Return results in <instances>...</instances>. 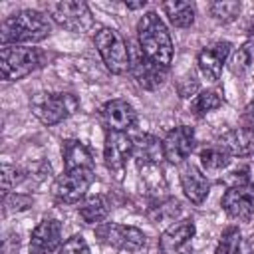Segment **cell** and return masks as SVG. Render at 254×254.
I'll list each match as a JSON object with an SVG mask.
<instances>
[{
  "label": "cell",
  "mask_w": 254,
  "mask_h": 254,
  "mask_svg": "<svg viewBox=\"0 0 254 254\" xmlns=\"http://www.w3.org/2000/svg\"><path fill=\"white\" fill-rule=\"evenodd\" d=\"M252 65H254V44H244L232 60V69L234 73H244L252 69Z\"/></svg>",
  "instance_id": "28"
},
{
  "label": "cell",
  "mask_w": 254,
  "mask_h": 254,
  "mask_svg": "<svg viewBox=\"0 0 254 254\" xmlns=\"http://www.w3.org/2000/svg\"><path fill=\"white\" fill-rule=\"evenodd\" d=\"M194 230L196 228L190 218L173 222L159 238V254H189Z\"/></svg>",
  "instance_id": "10"
},
{
  "label": "cell",
  "mask_w": 254,
  "mask_h": 254,
  "mask_svg": "<svg viewBox=\"0 0 254 254\" xmlns=\"http://www.w3.org/2000/svg\"><path fill=\"white\" fill-rule=\"evenodd\" d=\"M24 179L22 171L12 167V165H4L2 167V192L4 194H10V190Z\"/></svg>",
  "instance_id": "29"
},
{
  "label": "cell",
  "mask_w": 254,
  "mask_h": 254,
  "mask_svg": "<svg viewBox=\"0 0 254 254\" xmlns=\"http://www.w3.org/2000/svg\"><path fill=\"white\" fill-rule=\"evenodd\" d=\"M62 242V224L56 218H44L30 236V254H52Z\"/></svg>",
  "instance_id": "17"
},
{
  "label": "cell",
  "mask_w": 254,
  "mask_h": 254,
  "mask_svg": "<svg viewBox=\"0 0 254 254\" xmlns=\"http://www.w3.org/2000/svg\"><path fill=\"white\" fill-rule=\"evenodd\" d=\"M210 16L222 24L226 22H232L238 14H240V2L236 0H216L210 4Z\"/></svg>",
  "instance_id": "26"
},
{
  "label": "cell",
  "mask_w": 254,
  "mask_h": 254,
  "mask_svg": "<svg viewBox=\"0 0 254 254\" xmlns=\"http://www.w3.org/2000/svg\"><path fill=\"white\" fill-rule=\"evenodd\" d=\"M230 42H214L210 46H204L198 56H196V64H198V69L200 73L210 79V81H216L222 73V67H224V62L226 58L230 56Z\"/></svg>",
  "instance_id": "16"
},
{
  "label": "cell",
  "mask_w": 254,
  "mask_h": 254,
  "mask_svg": "<svg viewBox=\"0 0 254 254\" xmlns=\"http://www.w3.org/2000/svg\"><path fill=\"white\" fill-rule=\"evenodd\" d=\"M60 254H91V252H89V246H87L85 238L81 234H73L71 238H67L62 244Z\"/></svg>",
  "instance_id": "30"
},
{
  "label": "cell",
  "mask_w": 254,
  "mask_h": 254,
  "mask_svg": "<svg viewBox=\"0 0 254 254\" xmlns=\"http://www.w3.org/2000/svg\"><path fill=\"white\" fill-rule=\"evenodd\" d=\"M224 212L234 220H250L254 216V185H234L222 194L220 200Z\"/></svg>",
  "instance_id": "9"
},
{
  "label": "cell",
  "mask_w": 254,
  "mask_h": 254,
  "mask_svg": "<svg viewBox=\"0 0 254 254\" xmlns=\"http://www.w3.org/2000/svg\"><path fill=\"white\" fill-rule=\"evenodd\" d=\"M129 157H133V139L127 137V133L107 131L103 145V159L107 169L113 173H121Z\"/></svg>",
  "instance_id": "13"
},
{
  "label": "cell",
  "mask_w": 254,
  "mask_h": 254,
  "mask_svg": "<svg viewBox=\"0 0 254 254\" xmlns=\"http://www.w3.org/2000/svg\"><path fill=\"white\" fill-rule=\"evenodd\" d=\"M131 75L135 77V81L143 87V89H157L159 85H163L165 77H167V67L151 62L141 50H135L131 54V65H129Z\"/></svg>",
  "instance_id": "12"
},
{
  "label": "cell",
  "mask_w": 254,
  "mask_h": 254,
  "mask_svg": "<svg viewBox=\"0 0 254 254\" xmlns=\"http://www.w3.org/2000/svg\"><path fill=\"white\" fill-rule=\"evenodd\" d=\"M42 54L36 48L26 46H2L0 48V75L4 81H18L38 69Z\"/></svg>",
  "instance_id": "4"
},
{
  "label": "cell",
  "mask_w": 254,
  "mask_h": 254,
  "mask_svg": "<svg viewBox=\"0 0 254 254\" xmlns=\"http://www.w3.org/2000/svg\"><path fill=\"white\" fill-rule=\"evenodd\" d=\"M4 204L10 208V210H24V208H28L30 204H32V198L30 196H26V194H6V198H4Z\"/></svg>",
  "instance_id": "31"
},
{
  "label": "cell",
  "mask_w": 254,
  "mask_h": 254,
  "mask_svg": "<svg viewBox=\"0 0 254 254\" xmlns=\"http://www.w3.org/2000/svg\"><path fill=\"white\" fill-rule=\"evenodd\" d=\"M192 149H194V131L189 125L173 127L163 139V157L173 165L185 163L187 157L192 153Z\"/></svg>",
  "instance_id": "11"
},
{
  "label": "cell",
  "mask_w": 254,
  "mask_h": 254,
  "mask_svg": "<svg viewBox=\"0 0 254 254\" xmlns=\"http://www.w3.org/2000/svg\"><path fill=\"white\" fill-rule=\"evenodd\" d=\"M79 107V99L73 93H36L30 99L32 113L44 125H56L73 115Z\"/></svg>",
  "instance_id": "3"
},
{
  "label": "cell",
  "mask_w": 254,
  "mask_h": 254,
  "mask_svg": "<svg viewBox=\"0 0 254 254\" xmlns=\"http://www.w3.org/2000/svg\"><path fill=\"white\" fill-rule=\"evenodd\" d=\"M244 121H246V127L254 131V101H250L248 107L244 109Z\"/></svg>",
  "instance_id": "33"
},
{
  "label": "cell",
  "mask_w": 254,
  "mask_h": 254,
  "mask_svg": "<svg viewBox=\"0 0 254 254\" xmlns=\"http://www.w3.org/2000/svg\"><path fill=\"white\" fill-rule=\"evenodd\" d=\"M200 165L204 171H222L230 165V155L216 143L200 149Z\"/></svg>",
  "instance_id": "23"
},
{
  "label": "cell",
  "mask_w": 254,
  "mask_h": 254,
  "mask_svg": "<svg viewBox=\"0 0 254 254\" xmlns=\"http://www.w3.org/2000/svg\"><path fill=\"white\" fill-rule=\"evenodd\" d=\"M95 175L93 169H71V171H64L54 187H52V194L60 200V202H79V198L85 196L87 189L93 185Z\"/></svg>",
  "instance_id": "7"
},
{
  "label": "cell",
  "mask_w": 254,
  "mask_h": 254,
  "mask_svg": "<svg viewBox=\"0 0 254 254\" xmlns=\"http://www.w3.org/2000/svg\"><path fill=\"white\" fill-rule=\"evenodd\" d=\"M95 48L105 64V67L111 71V73H125L129 71V65H131V52L125 44V40L119 36L117 30L113 28H101L97 30L95 38Z\"/></svg>",
  "instance_id": "5"
},
{
  "label": "cell",
  "mask_w": 254,
  "mask_h": 254,
  "mask_svg": "<svg viewBox=\"0 0 254 254\" xmlns=\"http://www.w3.org/2000/svg\"><path fill=\"white\" fill-rule=\"evenodd\" d=\"M50 32H52V24L44 12L20 10L2 22L0 40H2V46L34 44L48 38Z\"/></svg>",
  "instance_id": "1"
},
{
  "label": "cell",
  "mask_w": 254,
  "mask_h": 254,
  "mask_svg": "<svg viewBox=\"0 0 254 254\" xmlns=\"http://www.w3.org/2000/svg\"><path fill=\"white\" fill-rule=\"evenodd\" d=\"M44 8H46V14L58 26H62L69 32H83V30L91 28V24H93L89 6L85 2H71V0L46 2Z\"/></svg>",
  "instance_id": "6"
},
{
  "label": "cell",
  "mask_w": 254,
  "mask_h": 254,
  "mask_svg": "<svg viewBox=\"0 0 254 254\" xmlns=\"http://www.w3.org/2000/svg\"><path fill=\"white\" fill-rule=\"evenodd\" d=\"M125 6L129 10H139V8H145L147 6V0H139V2H125Z\"/></svg>",
  "instance_id": "34"
},
{
  "label": "cell",
  "mask_w": 254,
  "mask_h": 254,
  "mask_svg": "<svg viewBox=\"0 0 254 254\" xmlns=\"http://www.w3.org/2000/svg\"><path fill=\"white\" fill-rule=\"evenodd\" d=\"M244 254H254V236L248 240V244H246V252Z\"/></svg>",
  "instance_id": "35"
},
{
  "label": "cell",
  "mask_w": 254,
  "mask_h": 254,
  "mask_svg": "<svg viewBox=\"0 0 254 254\" xmlns=\"http://www.w3.org/2000/svg\"><path fill=\"white\" fill-rule=\"evenodd\" d=\"M218 145L230 157H252L254 155V131L248 127L230 129L218 139Z\"/></svg>",
  "instance_id": "19"
},
{
  "label": "cell",
  "mask_w": 254,
  "mask_h": 254,
  "mask_svg": "<svg viewBox=\"0 0 254 254\" xmlns=\"http://www.w3.org/2000/svg\"><path fill=\"white\" fill-rule=\"evenodd\" d=\"M250 34H252V36H254V24H252V26H250Z\"/></svg>",
  "instance_id": "36"
},
{
  "label": "cell",
  "mask_w": 254,
  "mask_h": 254,
  "mask_svg": "<svg viewBox=\"0 0 254 254\" xmlns=\"http://www.w3.org/2000/svg\"><path fill=\"white\" fill-rule=\"evenodd\" d=\"M194 91H196V79L190 73L189 77H185V81L179 83V93H181V97H190Z\"/></svg>",
  "instance_id": "32"
},
{
  "label": "cell",
  "mask_w": 254,
  "mask_h": 254,
  "mask_svg": "<svg viewBox=\"0 0 254 254\" xmlns=\"http://www.w3.org/2000/svg\"><path fill=\"white\" fill-rule=\"evenodd\" d=\"M163 12L177 28H189L194 22V4L190 2H163Z\"/></svg>",
  "instance_id": "22"
},
{
  "label": "cell",
  "mask_w": 254,
  "mask_h": 254,
  "mask_svg": "<svg viewBox=\"0 0 254 254\" xmlns=\"http://www.w3.org/2000/svg\"><path fill=\"white\" fill-rule=\"evenodd\" d=\"M77 212L85 224H101L109 214V202L101 194H91L77 206Z\"/></svg>",
  "instance_id": "21"
},
{
  "label": "cell",
  "mask_w": 254,
  "mask_h": 254,
  "mask_svg": "<svg viewBox=\"0 0 254 254\" xmlns=\"http://www.w3.org/2000/svg\"><path fill=\"white\" fill-rule=\"evenodd\" d=\"M179 179H181V187L185 190V196L192 204H202L210 192V181L206 179V175L198 167H194L192 163L185 161V163H181Z\"/></svg>",
  "instance_id": "15"
},
{
  "label": "cell",
  "mask_w": 254,
  "mask_h": 254,
  "mask_svg": "<svg viewBox=\"0 0 254 254\" xmlns=\"http://www.w3.org/2000/svg\"><path fill=\"white\" fill-rule=\"evenodd\" d=\"M240 246H242V234H240V228L238 226H228L218 244H216V250L214 254H240Z\"/></svg>",
  "instance_id": "24"
},
{
  "label": "cell",
  "mask_w": 254,
  "mask_h": 254,
  "mask_svg": "<svg viewBox=\"0 0 254 254\" xmlns=\"http://www.w3.org/2000/svg\"><path fill=\"white\" fill-rule=\"evenodd\" d=\"M133 159L139 169L161 165V159H165L163 157V141H159L157 137H153L149 133L137 135L133 139Z\"/></svg>",
  "instance_id": "18"
},
{
  "label": "cell",
  "mask_w": 254,
  "mask_h": 254,
  "mask_svg": "<svg viewBox=\"0 0 254 254\" xmlns=\"http://www.w3.org/2000/svg\"><path fill=\"white\" fill-rule=\"evenodd\" d=\"M95 236L99 238V242L125 252H137L147 242L145 234L139 228L119 224V222H101L95 228Z\"/></svg>",
  "instance_id": "8"
},
{
  "label": "cell",
  "mask_w": 254,
  "mask_h": 254,
  "mask_svg": "<svg viewBox=\"0 0 254 254\" xmlns=\"http://www.w3.org/2000/svg\"><path fill=\"white\" fill-rule=\"evenodd\" d=\"M181 212V204L179 200L175 198H167V200H161L159 204L151 206L147 210V216L149 220L153 222H165V220H175V216Z\"/></svg>",
  "instance_id": "25"
},
{
  "label": "cell",
  "mask_w": 254,
  "mask_h": 254,
  "mask_svg": "<svg viewBox=\"0 0 254 254\" xmlns=\"http://www.w3.org/2000/svg\"><path fill=\"white\" fill-rule=\"evenodd\" d=\"M139 50L155 64L169 67L173 62V40L157 12H147L137 22Z\"/></svg>",
  "instance_id": "2"
},
{
  "label": "cell",
  "mask_w": 254,
  "mask_h": 254,
  "mask_svg": "<svg viewBox=\"0 0 254 254\" xmlns=\"http://www.w3.org/2000/svg\"><path fill=\"white\" fill-rule=\"evenodd\" d=\"M222 105V97L216 93V91H202L196 99H194V103H192V111L196 113V115H204V113H208V111H214V109H218Z\"/></svg>",
  "instance_id": "27"
},
{
  "label": "cell",
  "mask_w": 254,
  "mask_h": 254,
  "mask_svg": "<svg viewBox=\"0 0 254 254\" xmlns=\"http://www.w3.org/2000/svg\"><path fill=\"white\" fill-rule=\"evenodd\" d=\"M62 155H64L65 171H71V169H93V157H91L89 149L77 139H65L64 145H62Z\"/></svg>",
  "instance_id": "20"
},
{
  "label": "cell",
  "mask_w": 254,
  "mask_h": 254,
  "mask_svg": "<svg viewBox=\"0 0 254 254\" xmlns=\"http://www.w3.org/2000/svg\"><path fill=\"white\" fill-rule=\"evenodd\" d=\"M101 121L107 131L127 133L137 123V113L125 99H111L101 107Z\"/></svg>",
  "instance_id": "14"
}]
</instances>
